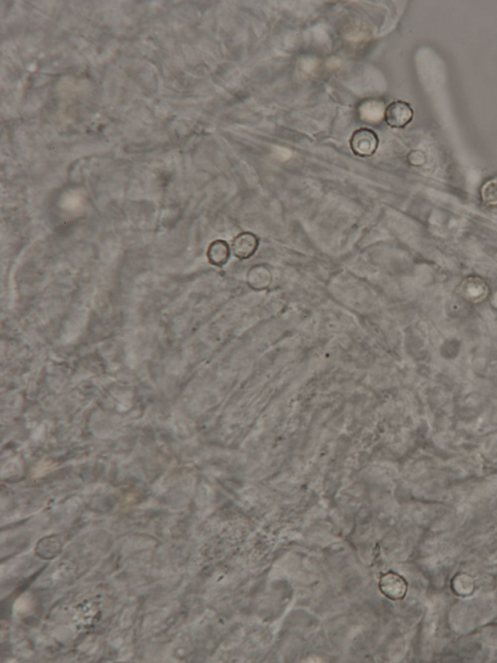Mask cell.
I'll use <instances>...</instances> for the list:
<instances>
[{"label": "cell", "mask_w": 497, "mask_h": 663, "mask_svg": "<svg viewBox=\"0 0 497 663\" xmlns=\"http://www.w3.org/2000/svg\"><path fill=\"white\" fill-rule=\"evenodd\" d=\"M350 147L359 157H371L379 147V136L372 129L359 128L351 134Z\"/></svg>", "instance_id": "obj_1"}, {"label": "cell", "mask_w": 497, "mask_h": 663, "mask_svg": "<svg viewBox=\"0 0 497 663\" xmlns=\"http://www.w3.org/2000/svg\"><path fill=\"white\" fill-rule=\"evenodd\" d=\"M414 110L408 102L395 100L386 107L385 122L393 129H404L412 122Z\"/></svg>", "instance_id": "obj_2"}, {"label": "cell", "mask_w": 497, "mask_h": 663, "mask_svg": "<svg viewBox=\"0 0 497 663\" xmlns=\"http://www.w3.org/2000/svg\"><path fill=\"white\" fill-rule=\"evenodd\" d=\"M381 593L391 600L403 599L407 593L406 581L395 572H388L381 578L379 583Z\"/></svg>", "instance_id": "obj_3"}, {"label": "cell", "mask_w": 497, "mask_h": 663, "mask_svg": "<svg viewBox=\"0 0 497 663\" xmlns=\"http://www.w3.org/2000/svg\"><path fill=\"white\" fill-rule=\"evenodd\" d=\"M258 247V239L253 232H242L232 242V252L240 260H248L252 257Z\"/></svg>", "instance_id": "obj_4"}, {"label": "cell", "mask_w": 497, "mask_h": 663, "mask_svg": "<svg viewBox=\"0 0 497 663\" xmlns=\"http://www.w3.org/2000/svg\"><path fill=\"white\" fill-rule=\"evenodd\" d=\"M207 256L212 265L223 266L231 257V247L224 240H216L209 247Z\"/></svg>", "instance_id": "obj_5"}, {"label": "cell", "mask_w": 497, "mask_h": 663, "mask_svg": "<svg viewBox=\"0 0 497 663\" xmlns=\"http://www.w3.org/2000/svg\"><path fill=\"white\" fill-rule=\"evenodd\" d=\"M271 277L268 268L264 266H255L248 271V284L255 289H263L271 284Z\"/></svg>", "instance_id": "obj_6"}, {"label": "cell", "mask_w": 497, "mask_h": 663, "mask_svg": "<svg viewBox=\"0 0 497 663\" xmlns=\"http://www.w3.org/2000/svg\"><path fill=\"white\" fill-rule=\"evenodd\" d=\"M483 198L486 203H497V181H491L483 190Z\"/></svg>", "instance_id": "obj_7"}]
</instances>
